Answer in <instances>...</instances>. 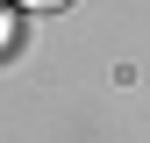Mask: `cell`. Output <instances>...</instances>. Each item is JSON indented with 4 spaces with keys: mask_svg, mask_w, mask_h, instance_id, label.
<instances>
[{
    "mask_svg": "<svg viewBox=\"0 0 150 143\" xmlns=\"http://www.w3.org/2000/svg\"><path fill=\"white\" fill-rule=\"evenodd\" d=\"M14 7H43V14H50V7H71V0H14Z\"/></svg>",
    "mask_w": 150,
    "mask_h": 143,
    "instance_id": "6da1fadb",
    "label": "cell"
},
{
    "mask_svg": "<svg viewBox=\"0 0 150 143\" xmlns=\"http://www.w3.org/2000/svg\"><path fill=\"white\" fill-rule=\"evenodd\" d=\"M0 43H7V7H0Z\"/></svg>",
    "mask_w": 150,
    "mask_h": 143,
    "instance_id": "7a4b0ae2",
    "label": "cell"
}]
</instances>
